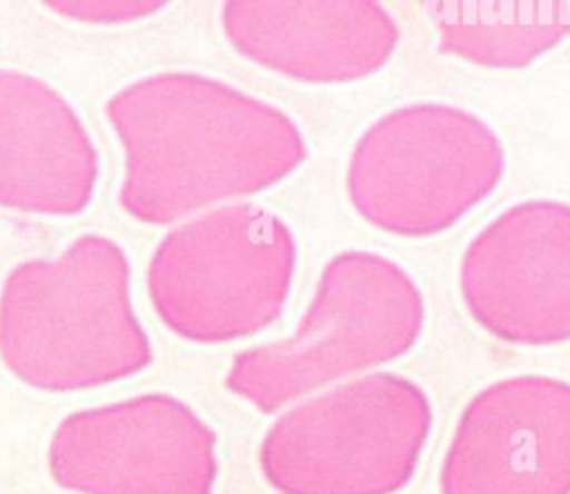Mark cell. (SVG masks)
<instances>
[{"label":"cell","instance_id":"obj_4","mask_svg":"<svg viewBox=\"0 0 570 494\" xmlns=\"http://www.w3.org/2000/svg\"><path fill=\"white\" fill-rule=\"evenodd\" d=\"M294 271L289 225L269 209L229 205L171 236L154 283L176 329L198 340H229L281 314Z\"/></svg>","mask_w":570,"mask_h":494},{"label":"cell","instance_id":"obj_6","mask_svg":"<svg viewBox=\"0 0 570 494\" xmlns=\"http://www.w3.org/2000/svg\"><path fill=\"white\" fill-rule=\"evenodd\" d=\"M441 494H570V383L523 374L474 394L445 452Z\"/></svg>","mask_w":570,"mask_h":494},{"label":"cell","instance_id":"obj_8","mask_svg":"<svg viewBox=\"0 0 570 494\" xmlns=\"http://www.w3.org/2000/svg\"><path fill=\"white\" fill-rule=\"evenodd\" d=\"M425 9L439 51L481 67L519 69L570 38V4L559 0H436Z\"/></svg>","mask_w":570,"mask_h":494},{"label":"cell","instance_id":"obj_3","mask_svg":"<svg viewBox=\"0 0 570 494\" xmlns=\"http://www.w3.org/2000/svg\"><path fill=\"white\" fill-rule=\"evenodd\" d=\"M430 427L419 383L370 372L285 409L263 438L261 467L281 494H392L412 478Z\"/></svg>","mask_w":570,"mask_h":494},{"label":"cell","instance_id":"obj_1","mask_svg":"<svg viewBox=\"0 0 570 494\" xmlns=\"http://www.w3.org/2000/svg\"><path fill=\"white\" fill-rule=\"evenodd\" d=\"M425 300L392 258L345 249L332 256L294 334L234 358L227 385L263 412L370 374L414 347Z\"/></svg>","mask_w":570,"mask_h":494},{"label":"cell","instance_id":"obj_5","mask_svg":"<svg viewBox=\"0 0 570 494\" xmlns=\"http://www.w3.org/2000/svg\"><path fill=\"white\" fill-rule=\"evenodd\" d=\"M459 287L470 316L499 340H570V202L532 198L494 216L468 243Z\"/></svg>","mask_w":570,"mask_h":494},{"label":"cell","instance_id":"obj_7","mask_svg":"<svg viewBox=\"0 0 570 494\" xmlns=\"http://www.w3.org/2000/svg\"><path fill=\"white\" fill-rule=\"evenodd\" d=\"M223 16L238 51L303 82L365 78L385 67L401 36L374 0L229 2Z\"/></svg>","mask_w":570,"mask_h":494},{"label":"cell","instance_id":"obj_2","mask_svg":"<svg viewBox=\"0 0 570 494\" xmlns=\"http://www.w3.org/2000/svg\"><path fill=\"white\" fill-rule=\"evenodd\" d=\"M505 171L499 134L450 102H407L379 116L354 142L345 187L376 229L425 238L485 200Z\"/></svg>","mask_w":570,"mask_h":494}]
</instances>
